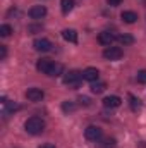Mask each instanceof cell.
<instances>
[{
	"instance_id": "3957f363",
	"label": "cell",
	"mask_w": 146,
	"mask_h": 148,
	"mask_svg": "<svg viewBox=\"0 0 146 148\" xmlns=\"http://www.w3.org/2000/svg\"><path fill=\"white\" fill-rule=\"evenodd\" d=\"M122 55H124V52L120 47H107L103 50V57L107 60H119V59H122Z\"/></svg>"
},
{
	"instance_id": "52a82bcc",
	"label": "cell",
	"mask_w": 146,
	"mask_h": 148,
	"mask_svg": "<svg viewBox=\"0 0 146 148\" xmlns=\"http://www.w3.org/2000/svg\"><path fill=\"white\" fill-rule=\"evenodd\" d=\"M98 77H100V73H98L96 67H88V69L83 71V79H86L89 83H96Z\"/></svg>"
},
{
	"instance_id": "484cf974",
	"label": "cell",
	"mask_w": 146,
	"mask_h": 148,
	"mask_svg": "<svg viewBox=\"0 0 146 148\" xmlns=\"http://www.w3.org/2000/svg\"><path fill=\"white\" fill-rule=\"evenodd\" d=\"M38 148H57V147L52 145V143H45V145H41V147H38Z\"/></svg>"
},
{
	"instance_id": "6da1fadb",
	"label": "cell",
	"mask_w": 146,
	"mask_h": 148,
	"mask_svg": "<svg viewBox=\"0 0 146 148\" xmlns=\"http://www.w3.org/2000/svg\"><path fill=\"white\" fill-rule=\"evenodd\" d=\"M24 129L29 133V134H41L45 131V121L41 117H29L26 122H24Z\"/></svg>"
},
{
	"instance_id": "8fae6325",
	"label": "cell",
	"mask_w": 146,
	"mask_h": 148,
	"mask_svg": "<svg viewBox=\"0 0 146 148\" xmlns=\"http://www.w3.org/2000/svg\"><path fill=\"white\" fill-rule=\"evenodd\" d=\"M52 66H53V60L52 59H40L36 62V69L43 74H48V71L52 69Z\"/></svg>"
},
{
	"instance_id": "30bf717a",
	"label": "cell",
	"mask_w": 146,
	"mask_h": 148,
	"mask_svg": "<svg viewBox=\"0 0 146 148\" xmlns=\"http://www.w3.org/2000/svg\"><path fill=\"white\" fill-rule=\"evenodd\" d=\"M46 16V7L45 5H35L29 9V17L31 19H41Z\"/></svg>"
},
{
	"instance_id": "9c48e42d",
	"label": "cell",
	"mask_w": 146,
	"mask_h": 148,
	"mask_svg": "<svg viewBox=\"0 0 146 148\" xmlns=\"http://www.w3.org/2000/svg\"><path fill=\"white\" fill-rule=\"evenodd\" d=\"M115 35L112 33V31H102L100 35H98V41L102 43V45H105V47H112V43L115 41Z\"/></svg>"
},
{
	"instance_id": "9a60e30c",
	"label": "cell",
	"mask_w": 146,
	"mask_h": 148,
	"mask_svg": "<svg viewBox=\"0 0 146 148\" xmlns=\"http://www.w3.org/2000/svg\"><path fill=\"white\" fill-rule=\"evenodd\" d=\"M129 100H131V110L132 112L141 110V100L139 98H136L134 95H129Z\"/></svg>"
},
{
	"instance_id": "7a4b0ae2",
	"label": "cell",
	"mask_w": 146,
	"mask_h": 148,
	"mask_svg": "<svg viewBox=\"0 0 146 148\" xmlns=\"http://www.w3.org/2000/svg\"><path fill=\"white\" fill-rule=\"evenodd\" d=\"M81 79H83V73L81 71H76V69L64 74V83L69 84V86H77Z\"/></svg>"
},
{
	"instance_id": "ffe728a7",
	"label": "cell",
	"mask_w": 146,
	"mask_h": 148,
	"mask_svg": "<svg viewBox=\"0 0 146 148\" xmlns=\"http://www.w3.org/2000/svg\"><path fill=\"white\" fill-rule=\"evenodd\" d=\"M62 110L65 112V114L74 112V110H76V105H74L72 102H69V100H67V102H64V103H62Z\"/></svg>"
},
{
	"instance_id": "2e32d148",
	"label": "cell",
	"mask_w": 146,
	"mask_h": 148,
	"mask_svg": "<svg viewBox=\"0 0 146 148\" xmlns=\"http://www.w3.org/2000/svg\"><path fill=\"white\" fill-rule=\"evenodd\" d=\"M117 40H119L120 45H132V43H134V38L131 36V35H126V33H124V35H119Z\"/></svg>"
},
{
	"instance_id": "7c38bea8",
	"label": "cell",
	"mask_w": 146,
	"mask_h": 148,
	"mask_svg": "<svg viewBox=\"0 0 146 148\" xmlns=\"http://www.w3.org/2000/svg\"><path fill=\"white\" fill-rule=\"evenodd\" d=\"M120 19H122L124 23H127V24H132V23L138 21V14L132 12V10H124V12L120 14Z\"/></svg>"
},
{
	"instance_id": "d6986e66",
	"label": "cell",
	"mask_w": 146,
	"mask_h": 148,
	"mask_svg": "<svg viewBox=\"0 0 146 148\" xmlns=\"http://www.w3.org/2000/svg\"><path fill=\"white\" fill-rule=\"evenodd\" d=\"M10 33H12V28L9 24H2L0 26V36L7 38V36H10Z\"/></svg>"
},
{
	"instance_id": "603a6c76",
	"label": "cell",
	"mask_w": 146,
	"mask_h": 148,
	"mask_svg": "<svg viewBox=\"0 0 146 148\" xmlns=\"http://www.w3.org/2000/svg\"><path fill=\"white\" fill-rule=\"evenodd\" d=\"M79 102H81V105H89L91 103V100L88 97H79Z\"/></svg>"
},
{
	"instance_id": "5bb4252c",
	"label": "cell",
	"mask_w": 146,
	"mask_h": 148,
	"mask_svg": "<svg viewBox=\"0 0 146 148\" xmlns=\"http://www.w3.org/2000/svg\"><path fill=\"white\" fill-rule=\"evenodd\" d=\"M62 73H64V66H62V64H57V62H53L52 69L48 71V76H50V77H57V76H60Z\"/></svg>"
},
{
	"instance_id": "7402d4cb",
	"label": "cell",
	"mask_w": 146,
	"mask_h": 148,
	"mask_svg": "<svg viewBox=\"0 0 146 148\" xmlns=\"http://www.w3.org/2000/svg\"><path fill=\"white\" fill-rule=\"evenodd\" d=\"M138 81H139V83H146V69H143V71L138 73Z\"/></svg>"
},
{
	"instance_id": "44dd1931",
	"label": "cell",
	"mask_w": 146,
	"mask_h": 148,
	"mask_svg": "<svg viewBox=\"0 0 146 148\" xmlns=\"http://www.w3.org/2000/svg\"><path fill=\"white\" fill-rule=\"evenodd\" d=\"M103 148H115V140L113 138H105L103 140Z\"/></svg>"
},
{
	"instance_id": "ba28073f",
	"label": "cell",
	"mask_w": 146,
	"mask_h": 148,
	"mask_svg": "<svg viewBox=\"0 0 146 148\" xmlns=\"http://www.w3.org/2000/svg\"><path fill=\"white\" fill-rule=\"evenodd\" d=\"M120 103H122V100L117 95H110V97L103 98V107H107V109H117V107H120Z\"/></svg>"
},
{
	"instance_id": "4fadbf2b",
	"label": "cell",
	"mask_w": 146,
	"mask_h": 148,
	"mask_svg": "<svg viewBox=\"0 0 146 148\" xmlns=\"http://www.w3.org/2000/svg\"><path fill=\"white\" fill-rule=\"evenodd\" d=\"M62 38H64L65 41L77 43V33H76V29H64V31H62Z\"/></svg>"
},
{
	"instance_id": "ac0fdd59",
	"label": "cell",
	"mask_w": 146,
	"mask_h": 148,
	"mask_svg": "<svg viewBox=\"0 0 146 148\" xmlns=\"http://www.w3.org/2000/svg\"><path fill=\"white\" fill-rule=\"evenodd\" d=\"M105 90H107V84H105V83H93V84H91V91L96 93V95H98V93H103Z\"/></svg>"
},
{
	"instance_id": "4316f807",
	"label": "cell",
	"mask_w": 146,
	"mask_h": 148,
	"mask_svg": "<svg viewBox=\"0 0 146 148\" xmlns=\"http://www.w3.org/2000/svg\"><path fill=\"white\" fill-rule=\"evenodd\" d=\"M145 5H146V0H145Z\"/></svg>"
},
{
	"instance_id": "d4e9b609",
	"label": "cell",
	"mask_w": 146,
	"mask_h": 148,
	"mask_svg": "<svg viewBox=\"0 0 146 148\" xmlns=\"http://www.w3.org/2000/svg\"><path fill=\"white\" fill-rule=\"evenodd\" d=\"M5 55H7V50H5V47H3V45H0V57H2V59H5Z\"/></svg>"
},
{
	"instance_id": "8992f818",
	"label": "cell",
	"mask_w": 146,
	"mask_h": 148,
	"mask_svg": "<svg viewBox=\"0 0 146 148\" xmlns=\"http://www.w3.org/2000/svg\"><path fill=\"white\" fill-rule=\"evenodd\" d=\"M43 97H45V93H43L41 88H29V90L26 91V98H28L29 102H41Z\"/></svg>"
},
{
	"instance_id": "277c9868",
	"label": "cell",
	"mask_w": 146,
	"mask_h": 148,
	"mask_svg": "<svg viewBox=\"0 0 146 148\" xmlns=\"http://www.w3.org/2000/svg\"><path fill=\"white\" fill-rule=\"evenodd\" d=\"M84 136H86V140H89V141H98V140L102 138V129H100L98 126H88V127L84 129Z\"/></svg>"
},
{
	"instance_id": "e0dca14e",
	"label": "cell",
	"mask_w": 146,
	"mask_h": 148,
	"mask_svg": "<svg viewBox=\"0 0 146 148\" xmlns=\"http://www.w3.org/2000/svg\"><path fill=\"white\" fill-rule=\"evenodd\" d=\"M60 5H62V12H64V14H69L74 9V0H62Z\"/></svg>"
},
{
	"instance_id": "cb8c5ba5",
	"label": "cell",
	"mask_w": 146,
	"mask_h": 148,
	"mask_svg": "<svg viewBox=\"0 0 146 148\" xmlns=\"http://www.w3.org/2000/svg\"><path fill=\"white\" fill-rule=\"evenodd\" d=\"M107 3L112 5V7H117V5H120V3H122V0H107Z\"/></svg>"
},
{
	"instance_id": "5b68a950",
	"label": "cell",
	"mask_w": 146,
	"mask_h": 148,
	"mask_svg": "<svg viewBox=\"0 0 146 148\" xmlns=\"http://www.w3.org/2000/svg\"><path fill=\"white\" fill-rule=\"evenodd\" d=\"M33 47H35V50H38V52H50L53 45H52V41L46 40V38H38V40L33 41Z\"/></svg>"
}]
</instances>
